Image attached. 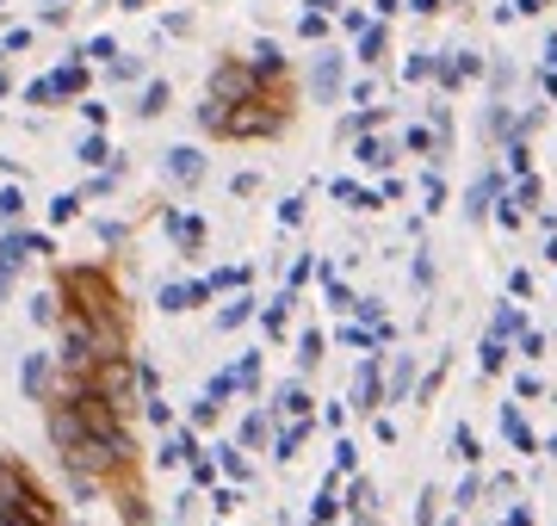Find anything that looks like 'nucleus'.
<instances>
[{
  "label": "nucleus",
  "mask_w": 557,
  "mask_h": 526,
  "mask_svg": "<svg viewBox=\"0 0 557 526\" xmlns=\"http://www.w3.org/2000/svg\"><path fill=\"white\" fill-rule=\"evenodd\" d=\"M57 291L69 298L75 316H87V323L100 328V353L106 360L131 353V335H124V291H119V279H112L106 266H69V273L57 279Z\"/></svg>",
  "instance_id": "obj_1"
},
{
  "label": "nucleus",
  "mask_w": 557,
  "mask_h": 526,
  "mask_svg": "<svg viewBox=\"0 0 557 526\" xmlns=\"http://www.w3.org/2000/svg\"><path fill=\"white\" fill-rule=\"evenodd\" d=\"M57 502L50 489L20 465V459H0V526H57Z\"/></svg>",
  "instance_id": "obj_2"
},
{
  "label": "nucleus",
  "mask_w": 557,
  "mask_h": 526,
  "mask_svg": "<svg viewBox=\"0 0 557 526\" xmlns=\"http://www.w3.org/2000/svg\"><path fill=\"white\" fill-rule=\"evenodd\" d=\"M278 130H285V112H278L267 93H255V100H242V105H223V124H218V137H223V142L278 137Z\"/></svg>",
  "instance_id": "obj_3"
},
{
  "label": "nucleus",
  "mask_w": 557,
  "mask_h": 526,
  "mask_svg": "<svg viewBox=\"0 0 557 526\" xmlns=\"http://www.w3.org/2000/svg\"><path fill=\"white\" fill-rule=\"evenodd\" d=\"M87 378H94V390H100L106 403H119L124 415H131V409H137V385H143V365L131 360V353H119V360H100V365H94V372H87Z\"/></svg>",
  "instance_id": "obj_4"
},
{
  "label": "nucleus",
  "mask_w": 557,
  "mask_h": 526,
  "mask_svg": "<svg viewBox=\"0 0 557 526\" xmlns=\"http://www.w3.org/2000/svg\"><path fill=\"white\" fill-rule=\"evenodd\" d=\"M255 93H260V75L242 68V62H223L218 75H211V87H205V100H218V105H242V100H255Z\"/></svg>",
  "instance_id": "obj_5"
},
{
  "label": "nucleus",
  "mask_w": 557,
  "mask_h": 526,
  "mask_svg": "<svg viewBox=\"0 0 557 526\" xmlns=\"http://www.w3.org/2000/svg\"><path fill=\"white\" fill-rule=\"evenodd\" d=\"M193 304H211V285H168L161 291V310H193Z\"/></svg>",
  "instance_id": "obj_6"
},
{
  "label": "nucleus",
  "mask_w": 557,
  "mask_h": 526,
  "mask_svg": "<svg viewBox=\"0 0 557 526\" xmlns=\"http://www.w3.org/2000/svg\"><path fill=\"white\" fill-rule=\"evenodd\" d=\"M168 174H174V180H199L205 174V162H199V149H168Z\"/></svg>",
  "instance_id": "obj_7"
},
{
  "label": "nucleus",
  "mask_w": 557,
  "mask_h": 526,
  "mask_svg": "<svg viewBox=\"0 0 557 526\" xmlns=\"http://www.w3.org/2000/svg\"><path fill=\"white\" fill-rule=\"evenodd\" d=\"M57 93H69V100H75V93H87V68H81V62L57 68Z\"/></svg>",
  "instance_id": "obj_8"
},
{
  "label": "nucleus",
  "mask_w": 557,
  "mask_h": 526,
  "mask_svg": "<svg viewBox=\"0 0 557 526\" xmlns=\"http://www.w3.org/2000/svg\"><path fill=\"white\" fill-rule=\"evenodd\" d=\"M168 100H174V93H168V82H156L149 93H143V105H137V112H143V118H156V112H168Z\"/></svg>",
  "instance_id": "obj_9"
},
{
  "label": "nucleus",
  "mask_w": 557,
  "mask_h": 526,
  "mask_svg": "<svg viewBox=\"0 0 557 526\" xmlns=\"http://www.w3.org/2000/svg\"><path fill=\"white\" fill-rule=\"evenodd\" d=\"M50 217H57V223H75V217H81V199H75V192H57V199H50Z\"/></svg>",
  "instance_id": "obj_10"
},
{
  "label": "nucleus",
  "mask_w": 557,
  "mask_h": 526,
  "mask_svg": "<svg viewBox=\"0 0 557 526\" xmlns=\"http://www.w3.org/2000/svg\"><path fill=\"white\" fill-rule=\"evenodd\" d=\"M0 217H13V223L25 217V192H20V186H7V192H0Z\"/></svg>",
  "instance_id": "obj_11"
},
{
  "label": "nucleus",
  "mask_w": 557,
  "mask_h": 526,
  "mask_svg": "<svg viewBox=\"0 0 557 526\" xmlns=\"http://www.w3.org/2000/svg\"><path fill=\"white\" fill-rule=\"evenodd\" d=\"M25 100H32V105H50V100H57V75H50V82H32V93H25Z\"/></svg>",
  "instance_id": "obj_12"
},
{
  "label": "nucleus",
  "mask_w": 557,
  "mask_h": 526,
  "mask_svg": "<svg viewBox=\"0 0 557 526\" xmlns=\"http://www.w3.org/2000/svg\"><path fill=\"white\" fill-rule=\"evenodd\" d=\"M81 162L100 167V162H106V137H87V142H81Z\"/></svg>",
  "instance_id": "obj_13"
},
{
  "label": "nucleus",
  "mask_w": 557,
  "mask_h": 526,
  "mask_svg": "<svg viewBox=\"0 0 557 526\" xmlns=\"http://www.w3.org/2000/svg\"><path fill=\"white\" fill-rule=\"evenodd\" d=\"M25 390H32V397H44V360L25 365Z\"/></svg>",
  "instance_id": "obj_14"
},
{
  "label": "nucleus",
  "mask_w": 557,
  "mask_h": 526,
  "mask_svg": "<svg viewBox=\"0 0 557 526\" xmlns=\"http://www.w3.org/2000/svg\"><path fill=\"white\" fill-rule=\"evenodd\" d=\"M149 422H156V427H168V422H174V409L161 403V397H149Z\"/></svg>",
  "instance_id": "obj_15"
},
{
  "label": "nucleus",
  "mask_w": 557,
  "mask_h": 526,
  "mask_svg": "<svg viewBox=\"0 0 557 526\" xmlns=\"http://www.w3.org/2000/svg\"><path fill=\"white\" fill-rule=\"evenodd\" d=\"M7 285H13V273H7V266H0V304H7Z\"/></svg>",
  "instance_id": "obj_16"
}]
</instances>
